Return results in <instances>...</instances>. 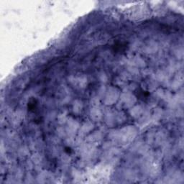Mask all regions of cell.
Listing matches in <instances>:
<instances>
[{
    "label": "cell",
    "instance_id": "3957f363",
    "mask_svg": "<svg viewBox=\"0 0 184 184\" xmlns=\"http://www.w3.org/2000/svg\"><path fill=\"white\" fill-rule=\"evenodd\" d=\"M37 100L35 99H33L30 101H29L28 104V111L30 112H35V109H37Z\"/></svg>",
    "mask_w": 184,
    "mask_h": 184
},
{
    "label": "cell",
    "instance_id": "7a4b0ae2",
    "mask_svg": "<svg viewBox=\"0 0 184 184\" xmlns=\"http://www.w3.org/2000/svg\"><path fill=\"white\" fill-rule=\"evenodd\" d=\"M135 96L138 99L142 100V101H145L146 99H148L150 96V94L149 91H145L144 89L139 88L136 90L135 91Z\"/></svg>",
    "mask_w": 184,
    "mask_h": 184
},
{
    "label": "cell",
    "instance_id": "277c9868",
    "mask_svg": "<svg viewBox=\"0 0 184 184\" xmlns=\"http://www.w3.org/2000/svg\"><path fill=\"white\" fill-rule=\"evenodd\" d=\"M65 152H66L67 154H71V152H72V150H71V147H65Z\"/></svg>",
    "mask_w": 184,
    "mask_h": 184
},
{
    "label": "cell",
    "instance_id": "6da1fadb",
    "mask_svg": "<svg viewBox=\"0 0 184 184\" xmlns=\"http://www.w3.org/2000/svg\"><path fill=\"white\" fill-rule=\"evenodd\" d=\"M127 48H128V45L126 42L117 41L112 46V50L114 53H121L125 52L127 50Z\"/></svg>",
    "mask_w": 184,
    "mask_h": 184
}]
</instances>
